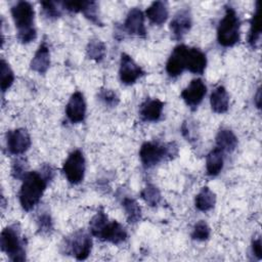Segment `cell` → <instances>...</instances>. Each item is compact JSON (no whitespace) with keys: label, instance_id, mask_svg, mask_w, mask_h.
Segmentation results:
<instances>
[{"label":"cell","instance_id":"1","mask_svg":"<svg viewBox=\"0 0 262 262\" xmlns=\"http://www.w3.org/2000/svg\"><path fill=\"white\" fill-rule=\"evenodd\" d=\"M53 176L54 170L49 165L44 166L41 172L32 171L27 173L18 193L19 204L25 211L32 210L40 202L48 182Z\"/></svg>","mask_w":262,"mask_h":262},{"label":"cell","instance_id":"2","mask_svg":"<svg viewBox=\"0 0 262 262\" xmlns=\"http://www.w3.org/2000/svg\"><path fill=\"white\" fill-rule=\"evenodd\" d=\"M90 232L93 236L115 245L123 243L127 238L125 227L118 221H108L103 211H98L89 223Z\"/></svg>","mask_w":262,"mask_h":262},{"label":"cell","instance_id":"3","mask_svg":"<svg viewBox=\"0 0 262 262\" xmlns=\"http://www.w3.org/2000/svg\"><path fill=\"white\" fill-rule=\"evenodd\" d=\"M11 15L17 30V39L25 44L35 40L37 32L34 26L33 5L28 1H18L11 7Z\"/></svg>","mask_w":262,"mask_h":262},{"label":"cell","instance_id":"4","mask_svg":"<svg viewBox=\"0 0 262 262\" xmlns=\"http://www.w3.org/2000/svg\"><path fill=\"white\" fill-rule=\"evenodd\" d=\"M241 21L236 11L228 6L217 28V40L223 47H231L239 41Z\"/></svg>","mask_w":262,"mask_h":262},{"label":"cell","instance_id":"5","mask_svg":"<svg viewBox=\"0 0 262 262\" xmlns=\"http://www.w3.org/2000/svg\"><path fill=\"white\" fill-rule=\"evenodd\" d=\"M177 155V146L174 143L163 144L160 142H144L139 150V158L144 168H151L166 158Z\"/></svg>","mask_w":262,"mask_h":262},{"label":"cell","instance_id":"6","mask_svg":"<svg viewBox=\"0 0 262 262\" xmlns=\"http://www.w3.org/2000/svg\"><path fill=\"white\" fill-rule=\"evenodd\" d=\"M0 247L11 261H24L26 259V251L19 231L16 226L11 225L5 227L1 231Z\"/></svg>","mask_w":262,"mask_h":262},{"label":"cell","instance_id":"7","mask_svg":"<svg viewBox=\"0 0 262 262\" xmlns=\"http://www.w3.org/2000/svg\"><path fill=\"white\" fill-rule=\"evenodd\" d=\"M62 247L66 254L73 255L77 260H85L91 253L92 239L86 231L80 229L66 237Z\"/></svg>","mask_w":262,"mask_h":262},{"label":"cell","instance_id":"8","mask_svg":"<svg viewBox=\"0 0 262 262\" xmlns=\"http://www.w3.org/2000/svg\"><path fill=\"white\" fill-rule=\"evenodd\" d=\"M86 163L83 152L80 149L73 150L62 165V172L68 181L72 184H79L84 179Z\"/></svg>","mask_w":262,"mask_h":262},{"label":"cell","instance_id":"9","mask_svg":"<svg viewBox=\"0 0 262 262\" xmlns=\"http://www.w3.org/2000/svg\"><path fill=\"white\" fill-rule=\"evenodd\" d=\"M31 145V137L24 128L8 131L6 134V146L9 154L18 156L25 154Z\"/></svg>","mask_w":262,"mask_h":262},{"label":"cell","instance_id":"10","mask_svg":"<svg viewBox=\"0 0 262 262\" xmlns=\"http://www.w3.org/2000/svg\"><path fill=\"white\" fill-rule=\"evenodd\" d=\"M144 75V71L138 66L134 59L127 53L121 54L119 76L122 83L126 85L134 84L140 77Z\"/></svg>","mask_w":262,"mask_h":262},{"label":"cell","instance_id":"11","mask_svg":"<svg viewBox=\"0 0 262 262\" xmlns=\"http://www.w3.org/2000/svg\"><path fill=\"white\" fill-rule=\"evenodd\" d=\"M207 93V86L202 79H193L181 92V98L191 108H196Z\"/></svg>","mask_w":262,"mask_h":262},{"label":"cell","instance_id":"12","mask_svg":"<svg viewBox=\"0 0 262 262\" xmlns=\"http://www.w3.org/2000/svg\"><path fill=\"white\" fill-rule=\"evenodd\" d=\"M188 46L180 44L177 45L173 51L171 52L167 63H166V72L170 77H177L182 74L186 64V51Z\"/></svg>","mask_w":262,"mask_h":262},{"label":"cell","instance_id":"13","mask_svg":"<svg viewBox=\"0 0 262 262\" xmlns=\"http://www.w3.org/2000/svg\"><path fill=\"white\" fill-rule=\"evenodd\" d=\"M66 115L68 120L73 124L80 123L85 119L86 102L80 91H76L72 94L66 106Z\"/></svg>","mask_w":262,"mask_h":262},{"label":"cell","instance_id":"14","mask_svg":"<svg viewBox=\"0 0 262 262\" xmlns=\"http://www.w3.org/2000/svg\"><path fill=\"white\" fill-rule=\"evenodd\" d=\"M124 30L131 36H137L141 38L146 36L144 14L139 8L134 7L129 10L124 23Z\"/></svg>","mask_w":262,"mask_h":262},{"label":"cell","instance_id":"15","mask_svg":"<svg viewBox=\"0 0 262 262\" xmlns=\"http://www.w3.org/2000/svg\"><path fill=\"white\" fill-rule=\"evenodd\" d=\"M191 14L188 9L179 10L170 21V31L175 39H181L191 28Z\"/></svg>","mask_w":262,"mask_h":262},{"label":"cell","instance_id":"16","mask_svg":"<svg viewBox=\"0 0 262 262\" xmlns=\"http://www.w3.org/2000/svg\"><path fill=\"white\" fill-rule=\"evenodd\" d=\"M164 102L158 98L146 99L141 103L139 115L146 122H157L162 117Z\"/></svg>","mask_w":262,"mask_h":262},{"label":"cell","instance_id":"17","mask_svg":"<svg viewBox=\"0 0 262 262\" xmlns=\"http://www.w3.org/2000/svg\"><path fill=\"white\" fill-rule=\"evenodd\" d=\"M207 66L206 54L198 48L188 47L186 51L185 69L193 74H203Z\"/></svg>","mask_w":262,"mask_h":262},{"label":"cell","instance_id":"18","mask_svg":"<svg viewBox=\"0 0 262 262\" xmlns=\"http://www.w3.org/2000/svg\"><path fill=\"white\" fill-rule=\"evenodd\" d=\"M50 66V52L46 41H43L38 47L31 60V69L39 74H45Z\"/></svg>","mask_w":262,"mask_h":262},{"label":"cell","instance_id":"19","mask_svg":"<svg viewBox=\"0 0 262 262\" xmlns=\"http://www.w3.org/2000/svg\"><path fill=\"white\" fill-rule=\"evenodd\" d=\"M210 104L216 114L226 113L229 107V95L223 86H217L211 93Z\"/></svg>","mask_w":262,"mask_h":262},{"label":"cell","instance_id":"20","mask_svg":"<svg viewBox=\"0 0 262 262\" xmlns=\"http://www.w3.org/2000/svg\"><path fill=\"white\" fill-rule=\"evenodd\" d=\"M145 15L150 20V23L161 26L163 25L169 15L167 3L164 1L152 2L145 10Z\"/></svg>","mask_w":262,"mask_h":262},{"label":"cell","instance_id":"21","mask_svg":"<svg viewBox=\"0 0 262 262\" xmlns=\"http://www.w3.org/2000/svg\"><path fill=\"white\" fill-rule=\"evenodd\" d=\"M261 30H262L261 8H260V2L258 1L256 3V8L251 18V26H250L249 36H248V43L254 49L257 47V44L259 42V39L261 36Z\"/></svg>","mask_w":262,"mask_h":262},{"label":"cell","instance_id":"22","mask_svg":"<svg viewBox=\"0 0 262 262\" xmlns=\"http://www.w3.org/2000/svg\"><path fill=\"white\" fill-rule=\"evenodd\" d=\"M237 146V137L229 129H221L216 135V147L223 152H232Z\"/></svg>","mask_w":262,"mask_h":262},{"label":"cell","instance_id":"23","mask_svg":"<svg viewBox=\"0 0 262 262\" xmlns=\"http://www.w3.org/2000/svg\"><path fill=\"white\" fill-rule=\"evenodd\" d=\"M223 151L215 146L206 158V170L210 176L218 175L223 168Z\"/></svg>","mask_w":262,"mask_h":262},{"label":"cell","instance_id":"24","mask_svg":"<svg viewBox=\"0 0 262 262\" xmlns=\"http://www.w3.org/2000/svg\"><path fill=\"white\" fill-rule=\"evenodd\" d=\"M216 204V194L208 187L204 186L195 195V208L202 212H207L213 209Z\"/></svg>","mask_w":262,"mask_h":262},{"label":"cell","instance_id":"25","mask_svg":"<svg viewBox=\"0 0 262 262\" xmlns=\"http://www.w3.org/2000/svg\"><path fill=\"white\" fill-rule=\"evenodd\" d=\"M122 207L126 213V217L129 223H137L141 219V209L138 203L129 196H125L122 200Z\"/></svg>","mask_w":262,"mask_h":262},{"label":"cell","instance_id":"26","mask_svg":"<svg viewBox=\"0 0 262 262\" xmlns=\"http://www.w3.org/2000/svg\"><path fill=\"white\" fill-rule=\"evenodd\" d=\"M87 56L96 62H100L106 53L105 44L99 39H92L89 41L86 47Z\"/></svg>","mask_w":262,"mask_h":262},{"label":"cell","instance_id":"27","mask_svg":"<svg viewBox=\"0 0 262 262\" xmlns=\"http://www.w3.org/2000/svg\"><path fill=\"white\" fill-rule=\"evenodd\" d=\"M141 199L150 207H156L160 204L162 196L159 188L154 184H147L140 193Z\"/></svg>","mask_w":262,"mask_h":262},{"label":"cell","instance_id":"28","mask_svg":"<svg viewBox=\"0 0 262 262\" xmlns=\"http://www.w3.org/2000/svg\"><path fill=\"white\" fill-rule=\"evenodd\" d=\"M0 72H1V90L2 92H5L14 81V74L9 67V64L4 60L1 59V66H0Z\"/></svg>","mask_w":262,"mask_h":262},{"label":"cell","instance_id":"29","mask_svg":"<svg viewBox=\"0 0 262 262\" xmlns=\"http://www.w3.org/2000/svg\"><path fill=\"white\" fill-rule=\"evenodd\" d=\"M97 10V3L95 1H84L81 12L85 15L86 18L94 23L96 26H101V20Z\"/></svg>","mask_w":262,"mask_h":262},{"label":"cell","instance_id":"30","mask_svg":"<svg viewBox=\"0 0 262 262\" xmlns=\"http://www.w3.org/2000/svg\"><path fill=\"white\" fill-rule=\"evenodd\" d=\"M210 234H211V229L209 225L205 221L201 220L194 225L193 230L191 232V237L193 239L203 242V241H207L210 237Z\"/></svg>","mask_w":262,"mask_h":262},{"label":"cell","instance_id":"31","mask_svg":"<svg viewBox=\"0 0 262 262\" xmlns=\"http://www.w3.org/2000/svg\"><path fill=\"white\" fill-rule=\"evenodd\" d=\"M57 5L58 4L52 1H42L41 6H42L43 14L49 19L58 18L61 15V11Z\"/></svg>","mask_w":262,"mask_h":262},{"label":"cell","instance_id":"32","mask_svg":"<svg viewBox=\"0 0 262 262\" xmlns=\"http://www.w3.org/2000/svg\"><path fill=\"white\" fill-rule=\"evenodd\" d=\"M99 99L106 105L108 106H116L119 103V97L116 94V92H114L111 89H102L99 94H98Z\"/></svg>","mask_w":262,"mask_h":262},{"label":"cell","instance_id":"33","mask_svg":"<svg viewBox=\"0 0 262 262\" xmlns=\"http://www.w3.org/2000/svg\"><path fill=\"white\" fill-rule=\"evenodd\" d=\"M27 163L24 159H16L11 168V174L14 178L17 179H24V177L27 175Z\"/></svg>","mask_w":262,"mask_h":262},{"label":"cell","instance_id":"34","mask_svg":"<svg viewBox=\"0 0 262 262\" xmlns=\"http://www.w3.org/2000/svg\"><path fill=\"white\" fill-rule=\"evenodd\" d=\"M38 228L41 232H48L52 228V220L49 214L44 213L38 217Z\"/></svg>","mask_w":262,"mask_h":262},{"label":"cell","instance_id":"35","mask_svg":"<svg viewBox=\"0 0 262 262\" xmlns=\"http://www.w3.org/2000/svg\"><path fill=\"white\" fill-rule=\"evenodd\" d=\"M252 251L258 259H261L262 251H261V238L260 237H257V238L253 239V242H252Z\"/></svg>","mask_w":262,"mask_h":262},{"label":"cell","instance_id":"36","mask_svg":"<svg viewBox=\"0 0 262 262\" xmlns=\"http://www.w3.org/2000/svg\"><path fill=\"white\" fill-rule=\"evenodd\" d=\"M260 97H261V91H260V88H258V91L255 95V103L258 108H260V99H261Z\"/></svg>","mask_w":262,"mask_h":262}]
</instances>
